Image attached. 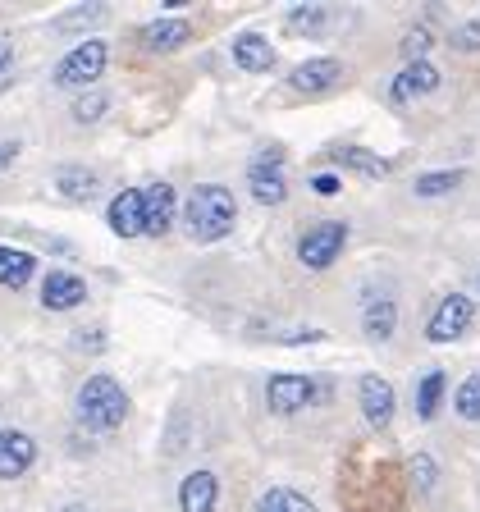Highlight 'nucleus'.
Segmentation results:
<instances>
[{
  "label": "nucleus",
  "mask_w": 480,
  "mask_h": 512,
  "mask_svg": "<svg viewBox=\"0 0 480 512\" xmlns=\"http://www.w3.org/2000/svg\"><path fill=\"white\" fill-rule=\"evenodd\" d=\"M74 412H78V421H83L87 430H115V426H124V416H128L124 384H119L115 375H87V380L78 384Z\"/></svg>",
  "instance_id": "f257e3e1"
},
{
  "label": "nucleus",
  "mask_w": 480,
  "mask_h": 512,
  "mask_svg": "<svg viewBox=\"0 0 480 512\" xmlns=\"http://www.w3.org/2000/svg\"><path fill=\"white\" fill-rule=\"evenodd\" d=\"M234 220H238V206H234V192L220 188V183H202L192 188L188 197V234L197 243H215V238L234 234Z\"/></svg>",
  "instance_id": "f03ea898"
},
{
  "label": "nucleus",
  "mask_w": 480,
  "mask_h": 512,
  "mask_svg": "<svg viewBox=\"0 0 480 512\" xmlns=\"http://www.w3.org/2000/svg\"><path fill=\"white\" fill-rule=\"evenodd\" d=\"M106 55H110L106 42H96V37L78 42L74 51L55 64V87H92L96 78L106 74Z\"/></svg>",
  "instance_id": "7ed1b4c3"
},
{
  "label": "nucleus",
  "mask_w": 480,
  "mask_h": 512,
  "mask_svg": "<svg viewBox=\"0 0 480 512\" xmlns=\"http://www.w3.org/2000/svg\"><path fill=\"white\" fill-rule=\"evenodd\" d=\"M343 243H348V224L343 220H320L298 238V261L307 270H325V266L339 261Z\"/></svg>",
  "instance_id": "20e7f679"
},
{
  "label": "nucleus",
  "mask_w": 480,
  "mask_h": 512,
  "mask_svg": "<svg viewBox=\"0 0 480 512\" xmlns=\"http://www.w3.org/2000/svg\"><path fill=\"white\" fill-rule=\"evenodd\" d=\"M247 188H252V197L261 206H279L288 197V179H284V156H279V147L261 151V156L252 160V170H247Z\"/></svg>",
  "instance_id": "39448f33"
},
{
  "label": "nucleus",
  "mask_w": 480,
  "mask_h": 512,
  "mask_svg": "<svg viewBox=\"0 0 480 512\" xmlns=\"http://www.w3.org/2000/svg\"><path fill=\"white\" fill-rule=\"evenodd\" d=\"M471 316H476L471 298H462V293H448V298L435 307V316H430L426 339H430V343H453V339H462V334L471 330Z\"/></svg>",
  "instance_id": "423d86ee"
},
{
  "label": "nucleus",
  "mask_w": 480,
  "mask_h": 512,
  "mask_svg": "<svg viewBox=\"0 0 480 512\" xmlns=\"http://www.w3.org/2000/svg\"><path fill=\"white\" fill-rule=\"evenodd\" d=\"M266 403H270V412H279V416L302 412V407L316 403V380H311V375H288V371L284 375H270Z\"/></svg>",
  "instance_id": "0eeeda50"
},
{
  "label": "nucleus",
  "mask_w": 480,
  "mask_h": 512,
  "mask_svg": "<svg viewBox=\"0 0 480 512\" xmlns=\"http://www.w3.org/2000/svg\"><path fill=\"white\" fill-rule=\"evenodd\" d=\"M357 403H362L366 421H371L375 430H384L394 421V407H398L394 384L384 380V375H362V380H357Z\"/></svg>",
  "instance_id": "6e6552de"
},
{
  "label": "nucleus",
  "mask_w": 480,
  "mask_h": 512,
  "mask_svg": "<svg viewBox=\"0 0 480 512\" xmlns=\"http://www.w3.org/2000/svg\"><path fill=\"white\" fill-rule=\"evenodd\" d=\"M106 220H110V229H115L119 238L147 234V197H142V192H133V188H124L115 202H110Z\"/></svg>",
  "instance_id": "1a4fd4ad"
},
{
  "label": "nucleus",
  "mask_w": 480,
  "mask_h": 512,
  "mask_svg": "<svg viewBox=\"0 0 480 512\" xmlns=\"http://www.w3.org/2000/svg\"><path fill=\"white\" fill-rule=\"evenodd\" d=\"M37 462V439L28 430H0V480H19Z\"/></svg>",
  "instance_id": "9d476101"
},
{
  "label": "nucleus",
  "mask_w": 480,
  "mask_h": 512,
  "mask_svg": "<svg viewBox=\"0 0 480 512\" xmlns=\"http://www.w3.org/2000/svg\"><path fill=\"white\" fill-rule=\"evenodd\" d=\"M339 78H343V64L330 60V55H320V60L298 64L288 83H293V92H302V96H320V92H330Z\"/></svg>",
  "instance_id": "9b49d317"
},
{
  "label": "nucleus",
  "mask_w": 480,
  "mask_h": 512,
  "mask_svg": "<svg viewBox=\"0 0 480 512\" xmlns=\"http://www.w3.org/2000/svg\"><path fill=\"white\" fill-rule=\"evenodd\" d=\"M83 298H87V284L78 275H69V270H51V275L42 279V307L46 311H74Z\"/></svg>",
  "instance_id": "f8f14e48"
},
{
  "label": "nucleus",
  "mask_w": 480,
  "mask_h": 512,
  "mask_svg": "<svg viewBox=\"0 0 480 512\" xmlns=\"http://www.w3.org/2000/svg\"><path fill=\"white\" fill-rule=\"evenodd\" d=\"M435 87H439V69L435 64H426V60H416V64H407L394 83H389V96L403 106V101H416V96H430Z\"/></svg>",
  "instance_id": "ddd939ff"
},
{
  "label": "nucleus",
  "mask_w": 480,
  "mask_h": 512,
  "mask_svg": "<svg viewBox=\"0 0 480 512\" xmlns=\"http://www.w3.org/2000/svg\"><path fill=\"white\" fill-rule=\"evenodd\" d=\"M215 499H220V480L215 471H192L179 485V508L183 512H215Z\"/></svg>",
  "instance_id": "4468645a"
},
{
  "label": "nucleus",
  "mask_w": 480,
  "mask_h": 512,
  "mask_svg": "<svg viewBox=\"0 0 480 512\" xmlns=\"http://www.w3.org/2000/svg\"><path fill=\"white\" fill-rule=\"evenodd\" d=\"M234 64L247 69V74H270L275 69V51L261 32H238L234 37Z\"/></svg>",
  "instance_id": "2eb2a0df"
},
{
  "label": "nucleus",
  "mask_w": 480,
  "mask_h": 512,
  "mask_svg": "<svg viewBox=\"0 0 480 512\" xmlns=\"http://www.w3.org/2000/svg\"><path fill=\"white\" fill-rule=\"evenodd\" d=\"M183 42H192L188 19H156L142 28V46H147V51H179Z\"/></svg>",
  "instance_id": "dca6fc26"
},
{
  "label": "nucleus",
  "mask_w": 480,
  "mask_h": 512,
  "mask_svg": "<svg viewBox=\"0 0 480 512\" xmlns=\"http://www.w3.org/2000/svg\"><path fill=\"white\" fill-rule=\"evenodd\" d=\"M142 197H147V234L160 238L174 224V206H179V202H174V188H170V183H151Z\"/></svg>",
  "instance_id": "f3484780"
},
{
  "label": "nucleus",
  "mask_w": 480,
  "mask_h": 512,
  "mask_svg": "<svg viewBox=\"0 0 480 512\" xmlns=\"http://www.w3.org/2000/svg\"><path fill=\"white\" fill-rule=\"evenodd\" d=\"M32 270H37V256L32 252H23V247H0V288H14V293H19L32 279Z\"/></svg>",
  "instance_id": "a211bd4d"
},
{
  "label": "nucleus",
  "mask_w": 480,
  "mask_h": 512,
  "mask_svg": "<svg viewBox=\"0 0 480 512\" xmlns=\"http://www.w3.org/2000/svg\"><path fill=\"white\" fill-rule=\"evenodd\" d=\"M394 325H398V307H394V298H371L366 302V311H362V330H366V339H389L394 334Z\"/></svg>",
  "instance_id": "6ab92c4d"
},
{
  "label": "nucleus",
  "mask_w": 480,
  "mask_h": 512,
  "mask_svg": "<svg viewBox=\"0 0 480 512\" xmlns=\"http://www.w3.org/2000/svg\"><path fill=\"white\" fill-rule=\"evenodd\" d=\"M55 188H60L69 202H92L96 197V174L83 170V165H60V170H55Z\"/></svg>",
  "instance_id": "aec40b11"
},
{
  "label": "nucleus",
  "mask_w": 480,
  "mask_h": 512,
  "mask_svg": "<svg viewBox=\"0 0 480 512\" xmlns=\"http://www.w3.org/2000/svg\"><path fill=\"white\" fill-rule=\"evenodd\" d=\"M252 512H316V503H311L307 494H298V490H284V485H275V490H266L261 499H256Z\"/></svg>",
  "instance_id": "412c9836"
},
{
  "label": "nucleus",
  "mask_w": 480,
  "mask_h": 512,
  "mask_svg": "<svg viewBox=\"0 0 480 512\" xmlns=\"http://www.w3.org/2000/svg\"><path fill=\"white\" fill-rule=\"evenodd\" d=\"M330 156L339 160L343 170H357V174H366V179H380V174H389V160L371 156V151H362V147H339V151H330Z\"/></svg>",
  "instance_id": "4be33fe9"
},
{
  "label": "nucleus",
  "mask_w": 480,
  "mask_h": 512,
  "mask_svg": "<svg viewBox=\"0 0 480 512\" xmlns=\"http://www.w3.org/2000/svg\"><path fill=\"white\" fill-rule=\"evenodd\" d=\"M330 23H334L330 5H298V10H288V28H293V32H307V37L325 32Z\"/></svg>",
  "instance_id": "5701e85b"
},
{
  "label": "nucleus",
  "mask_w": 480,
  "mask_h": 512,
  "mask_svg": "<svg viewBox=\"0 0 480 512\" xmlns=\"http://www.w3.org/2000/svg\"><path fill=\"white\" fill-rule=\"evenodd\" d=\"M439 394H444V371H426V380L416 389V416L421 421H430L439 412Z\"/></svg>",
  "instance_id": "b1692460"
},
{
  "label": "nucleus",
  "mask_w": 480,
  "mask_h": 512,
  "mask_svg": "<svg viewBox=\"0 0 480 512\" xmlns=\"http://www.w3.org/2000/svg\"><path fill=\"white\" fill-rule=\"evenodd\" d=\"M462 174L458 170H435V174H416V197H444L448 188H458Z\"/></svg>",
  "instance_id": "393cba45"
},
{
  "label": "nucleus",
  "mask_w": 480,
  "mask_h": 512,
  "mask_svg": "<svg viewBox=\"0 0 480 512\" xmlns=\"http://www.w3.org/2000/svg\"><path fill=\"white\" fill-rule=\"evenodd\" d=\"M106 110H110V96L106 92H87V96H78V101H74V119H78V124H96Z\"/></svg>",
  "instance_id": "a878e982"
},
{
  "label": "nucleus",
  "mask_w": 480,
  "mask_h": 512,
  "mask_svg": "<svg viewBox=\"0 0 480 512\" xmlns=\"http://www.w3.org/2000/svg\"><path fill=\"white\" fill-rule=\"evenodd\" d=\"M458 416H467V421H480V371L462 380V389H458Z\"/></svg>",
  "instance_id": "bb28decb"
},
{
  "label": "nucleus",
  "mask_w": 480,
  "mask_h": 512,
  "mask_svg": "<svg viewBox=\"0 0 480 512\" xmlns=\"http://www.w3.org/2000/svg\"><path fill=\"white\" fill-rule=\"evenodd\" d=\"M106 19V5H87V10H69L55 19V28H78V23H101Z\"/></svg>",
  "instance_id": "cd10ccee"
},
{
  "label": "nucleus",
  "mask_w": 480,
  "mask_h": 512,
  "mask_svg": "<svg viewBox=\"0 0 480 512\" xmlns=\"http://www.w3.org/2000/svg\"><path fill=\"white\" fill-rule=\"evenodd\" d=\"M426 51H430V32H426V28H412V32L403 37V55H407V64H416Z\"/></svg>",
  "instance_id": "c85d7f7f"
},
{
  "label": "nucleus",
  "mask_w": 480,
  "mask_h": 512,
  "mask_svg": "<svg viewBox=\"0 0 480 512\" xmlns=\"http://www.w3.org/2000/svg\"><path fill=\"white\" fill-rule=\"evenodd\" d=\"M453 46H458V51H480V19L453 28Z\"/></svg>",
  "instance_id": "c756f323"
},
{
  "label": "nucleus",
  "mask_w": 480,
  "mask_h": 512,
  "mask_svg": "<svg viewBox=\"0 0 480 512\" xmlns=\"http://www.w3.org/2000/svg\"><path fill=\"white\" fill-rule=\"evenodd\" d=\"M412 480L421 485V490H435V462H430L426 453H416L412 458Z\"/></svg>",
  "instance_id": "7c9ffc66"
},
{
  "label": "nucleus",
  "mask_w": 480,
  "mask_h": 512,
  "mask_svg": "<svg viewBox=\"0 0 480 512\" xmlns=\"http://www.w3.org/2000/svg\"><path fill=\"white\" fill-rule=\"evenodd\" d=\"M339 188H343L339 174H316V179H311V192H320V197H334Z\"/></svg>",
  "instance_id": "2f4dec72"
},
{
  "label": "nucleus",
  "mask_w": 480,
  "mask_h": 512,
  "mask_svg": "<svg viewBox=\"0 0 480 512\" xmlns=\"http://www.w3.org/2000/svg\"><path fill=\"white\" fill-rule=\"evenodd\" d=\"M316 339H325V330H293V334H284L279 343H288V348H293V343H316Z\"/></svg>",
  "instance_id": "473e14b6"
},
{
  "label": "nucleus",
  "mask_w": 480,
  "mask_h": 512,
  "mask_svg": "<svg viewBox=\"0 0 480 512\" xmlns=\"http://www.w3.org/2000/svg\"><path fill=\"white\" fill-rule=\"evenodd\" d=\"M14 156H19V142H0V170H5Z\"/></svg>",
  "instance_id": "72a5a7b5"
},
{
  "label": "nucleus",
  "mask_w": 480,
  "mask_h": 512,
  "mask_svg": "<svg viewBox=\"0 0 480 512\" xmlns=\"http://www.w3.org/2000/svg\"><path fill=\"white\" fill-rule=\"evenodd\" d=\"M14 64V46L10 42H0V78H5V69Z\"/></svg>",
  "instance_id": "f704fd0d"
},
{
  "label": "nucleus",
  "mask_w": 480,
  "mask_h": 512,
  "mask_svg": "<svg viewBox=\"0 0 480 512\" xmlns=\"http://www.w3.org/2000/svg\"><path fill=\"white\" fill-rule=\"evenodd\" d=\"M64 512H83V508H64Z\"/></svg>",
  "instance_id": "c9c22d12"
}]
</instances>
